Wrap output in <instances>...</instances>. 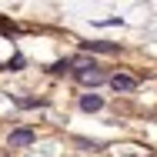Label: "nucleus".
<instances>
[{
  "mask_svg": "<svg viewBox=\"0 0 157 157\" xmlns=\"http://www.w3.org/2000/svg\"><path fill=\"white\" fill-rule=\"evenodd\" d=\"M77 80L94 87V84H104V80H107V74H104V70H100V67L90 60V63H77Z\"/></svg>",
  "mask_w": 157,
  "mask_h": 157,
  "instance_id": "nucleus-1",
  "label": "nucleus"
},
{
  "mask_svg": "<svg viewBox=\"0 0 157 157\" xmlns=\"http://www.w3.org/2000/svg\"><path fill=\"white\" fill-rule=\"evenodd\" d=\"M33 144V130L30 127H20V130H13L10 137H7V151L10 147H30Z\"/></svg>",
  "mask_w": 157,
  "mask_h": 157,
  "instance_id": "nucleus-2",
  "label": "nucleus"
},
{
  "mask_svg": "<svg viewBox=\"0 0 157 157\" xmlns=\"http://www.w3.org/2000/svg\"><path fill=\"white\" fill-rule=\"evenodd\" d=\"M107 80H110V87H114V90H121V94H127V90H134V87H137V80H134L130 74H114V77H107Z\"/></svg>",
  "mask_w": 157,
  "mask_h": 157,
  "instance_id": "nucleus-3",
  "label": "nucleus"
},
{
  "mask_svg": "<svg viewBox=\"0 0 157 157\" xmlns=\"http://www.w3.org/2000/svg\"><path fill=\"white\" fill-rule=\"evenodd\" d=\"M84 50H97V54H117V44H107V40H84Z\"/></svg>",
  "mask_w": 157,
  "mask_h": 157,
  "instance_id": "nucleus-4",
  "label": "nucleus"
},
{
  "mask_svg": "<svg viewBox=\"0 0 157 157\" xmlns=\"http://www.w3.org/2000/svg\"><path fill=\"white\" fill-rule=\"evenodd\" d=\"M100 107H104V100H100L97 94H84V97H80V110L94 114V110H100Z\"/></svg>",
  "mask_w": 157,
  "mask_h": 157,
  "instance_id": "nucleus-5",
  "label": "nucleus"
},
{
  "mask_svg": "<svg viewBox=\"0 0 157 157\" xmlns=\"http://www.w3.org/2000/svg\"><path fill=\"white\" fill-rule=\"evenodd\" d=\"M50 70H54V74H63V70H70V60H60V63H54Z\"/></svg>",
  "mask_w": 157,
  "mask_h": 157,
  "instance_id": "nucleus-6",
  "label": "nucleus"
},
{
  "mask_svg": "<svg viewBox=\"0 0 157 157\" xmlns=\"http://www.w3.org/2000/svg\"><path fill=\"white\" fill-rule=\"evenodd\" d=\"M0 157H7V147H0Z\"/></svg>",
  "mask_w": 157,
  "mask_h": 157,
  "instance_id": "nucleus-7",
  "label": "nucleus"
}]
</instances>
